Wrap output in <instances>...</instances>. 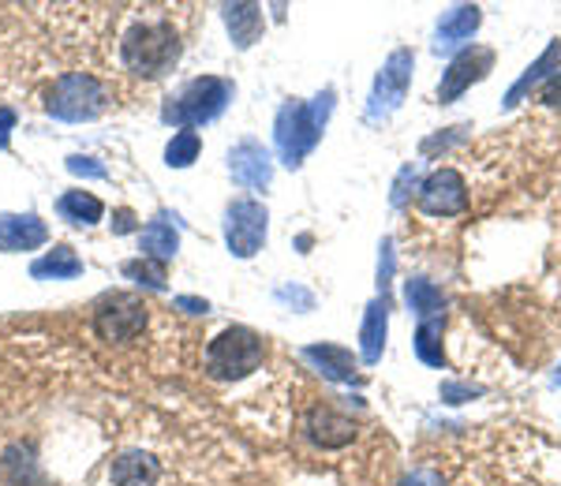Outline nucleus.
Here are the masks:
<instances>
[{
	"label": "nucleus",
	"instance_id": "obj_1",
	"mask_svg": "<svg viewBox=\"0 0 561 486\" xmlns=\"http://www.w3.org/2000/svg\"><path fill=\"white\" fill-rule=\"evenodd\" d=\"M184 42L173 20L165 15H139L121 38V65L139 79H161L176 68Z\"/></svg>",
	"mask_w": 561,
	"mask_h": 486
},
{
	"label": "nucleus",
	"instance_id": "obj_2",
	"mask_svg": "<svg viewBox=\"0 0 561 486\" xmlns=\"http://www.w3.org/2000/svg\"><path fill=\"white\" fill-rule=\"evenodd\" d=\"M232 94H237V86H232L229 79H221V76H198L184 90H180V94L169 97L165 109H161V120L173 124L176 131H184V128L195 131L198 124H210L225 109H229Z\"/></svg>",
	"mask_w": 561,
	"mask_h": 486
},
{
	"label": "nucleus",
	"instance_id": "obj_3",
	"mask_svg": "<svg viewBox=\"0 0 561 486\" xmlns=\"http://www.w3.org/2000/svg\"><path fill=\"white\" fill-rule=\"evenodd\" d=\"M262 356H266V345L251 326H225L217 337L206 345L203 352V371L214 378V382H240L251 371L262 367Z\"/></svg>",
	"mask_w": 561,
	"mask_h": 486
},
{
	"label": "nucleus",
	"instance_id": "obj_4",
	"mask_svg": "<svg viewBox=\"0 0 561 486\" xmlns=\"http://www.w3.org/2000/svg\"><path fill=\"white\" fill-rule=\"evenodd\" d=\"M108 105H113V90L102 83L90 71H68L57 83L49 86V97H45V109L57 120L68 124H83V120H98Z\"/></svg>",
	"mask_w": 561,
	"mask_h": 486
},
{
	"label": "nucleus",
	"instance_id": "obj_5",
	"mask_svg": "<svg viewBox=\"0 0 561 486\" xmlns=\"http://www.w3.org/2000/svg\"><path fill=\"white\" fill-rule=\"evenodd\" d=\"M322 131L325 128L314 120L311 105L300 102V97H288L274 120V147H277L280 165L300 169L304 161L314 154V147L322 142Z\"/></svg>",
	"mask_w": 561,
	"mask_h": 486
},
{
	"label": "nucleus",
	"instance_id": "obj_6",
	"mask_svg": "<svg viewBox=\"0 0 561 486\" xmlns=\"http://www.w3.org/2000/svg\"><path fill=\"white\" fill-rule=\"evenodd\" d=\"M412 71H415V53L409 45L393 49L382 60V68H378L375 83H370V94H367V109H364L367 124H386L389 116L401 109L412 86Z\"/></svg>",
	"mask_w": 561,
	"mask_h": 486
},
{
	"label": "nucleus",
	"instance_id": "obj_7",
	"mask_svg": "<svg viewBox=\"0 0 561 486\" xmlns=\"http://www.w3.org/2000/svg\"><path fill=\"white\" fill-rule=\"evenodd\" d=\"M90 326H94L98 340L105 345H128V340L139 337L147 329V303L131 292H105L102 300L90 308Z\"/></svg>",
	"mask_w": 561,
	"mask_h": 486
},
{
	"label": "nucleus",
	"instance_id": "obj_8",
	"mask_svg": "<svg viewBox=\"0 0 561 486\" xmlns=\"http://www.w3.org/2000/svg\"><path fill=\"white\" fill-rule=\"evenodd\" d=\"M270 232V210L259 199H232L225 210V243L237 258H255Z\"/></svg>",
	"mask_w": 561,
	"mask_h": 486
},
{
	"label": "nucleus",
	"instance_id": "obj_9",
	"mask_svg": "<svg viewBox=\"0 0 561 486\" xmlns=\"http://www.w3.org/2000/svg\"><path fill=\"white\" fill-rule=\"evenodd\" d=\"M491 71H494V49H486V45H468V49H460L438 79V102L442 105L460 102V94H465L468 86L483 83Z\"/></svg>",
	"mask_w": 561,
	"mask_h": 486
},
{
	"label": "nucleus",
	"instance_id": "obj_10",
	"mask_svg": "<svg viewBox=\"0 0 561 486\" xmlns=\"http://www.w3.org/2000/svg\"><path fill=\"white\" fill-rule=\"evenodd\" d=\"M415 206H420L427 218H457V213L468 210V184L457 169H438L423 180L420 195H415Z\"/></svg>",
	"mask_w": 561,
	"mask_h": 486
},
{
	"label": "nucleus",
	"instance_id": "obj_11",
	"mask_svg": "<svg viewBox=\"0 0 561 486\" xmlns=\"http://www.w3.org/2000/svg\"><path fill=\"white\" fill-rule=\"evenodd\" d=\"M483 26V8L479 4H454V8H446L442 12V20L438 26H434V42H431V49L438 53H460V49H468V42L476 38V31Z\"/></svg>",
	"mask_w": 561,
	"mask_h": 486
},
{
	"label": "nucleus",
	"instance_id": "obj_12",
	"mask_svg": "<svg viewBox=\"0 0 561 486\" xmlns=\"http://www.w3.org/2000/svg\"><path fill=\"white\" fill-rule=\"evenodd\" d=\"M229 176L243 192H266L274 180V158L259 139H243L229 150Z\"/></svg>",
	"mask_w": 561,
	"mask_h": 486
},
{
	"label": "nucleus",
	"instance_id": "obj_13",
	"mask_svg": "<svg viewBox=\"0 0 561 486\" xmlns=\"http://www.w3.org/2000/svg\"><path fill=\"white\" fill-rule=\"evenodd\" d=\"M304 430L319 449H345L356 438V423H352L345 412H337L333 404H314L304 419Z\"/></svg>",
	"mask_w": 561,
	"mask_h": 486
},
{
	"label": "nucleus",
	"instance_id": "obj_14",
	"mask_svg": "<svg viewBox=\"0 0 561 486\" xmlns=\"http://www.w3.org/2000/svg\"><path fill=\"white\" fill-rule=\"evenodd\" d=\"M558 71H561V38H554V42L547 45V49L539 53L536 65L524 68V76L510 86V94H505L502 109H517V105L531 94V90H542V86L550 83V79L558 76Z\"/></svg>",
	"mask_w": 561,
	"mask_h": 486
},
{
	"label": "nucleus",
	"instance_id": "obj_15",
	"mask_svg": "<svg viewBox=\"0 0 561 486\" xmlns=\"http://www.w3.org/2000/svg\"><path fill=\"white\" fill-rule=\"evenodd\" d=\"M386 340H389V300L375 296L364 308V322H359V359L367 367L382 363Z\"/></svg>",
	"mask_w": 561,
	"mask_h": 486
},
{
	"label": "nucleus",
	"instance_id": "obj_16",
	"mask_svg": "<svg viewBox=\"0 0 561 486\" xmlns=\"http://www.w3.org/2000/svg\"><path fill=\"white\" fill-rule=\"evenodd\" d=\"M300 359L304 363H311V371H319L325 382H352L356 378V367H359V359L348 352L345 345H304L300 348Z\"/></svg>",
	"mask_w": 561,
	"mask_h": 486
},
{
	"label": "nucleus",
	"instance_id": "obj_17",
	"mask_svg": "<svg viewBox=\"0 0 561 486\" xmlns=\"http://www.w3.org/2000/svg\"><path fill=\"white\" fill-rule=\"evenodd\" d=\"M49 240V229H45L42 218L34 213H4L0 218V251L4 255H20V251H34Z\"/></svg>",
	"mask_w": 561,
	"mask_h": 486
},
{
	"label": "nucleus",
	"instance_id": "obj_18",
	"mask_svg": "<svg viewBox=\"0 0 561 486\" xmlns=\"http://www.w3.org/2000/svg\"><path fill=\"white\" fill-rule=\"evenodd\" d=\"M108 479H113V486H153L161 479V464L142 449H128V453L113 456Z\"/></svg>",
	"mask_w": 561,
	"mask_h": 486
},
{
	"label": "nucleus",
	"instance_id": "obj_19",
	"mask_svg": "<svg viewBox=\"0 0 561 486\" xmlns=\"http://www.w3.org/2000/svg\"><path fill=\"white\" fill-rule=\"evenodd\" d=\"M221 20L229 26V38L237 49H251L262 38V8L259 4H221Z\"/></svg>",
	"mask_w": 561,
	"mask_h": 486
},
{
	"label": "nucleus",
	"instance_id": "obj_20",
	"mask_svg": "<svg viewBox=\"0 0 561 486\" xmlns=\"http://www.w3.org/2000/svg\"><path fill=\"white\" fill-rule=\"evenodd\" d=\"M404 303H409V311L420 322L446 319V292L434 281H427V277H409L404 281Z\"/></svg>",
	"mask_w": 561,
	"mask_h": 486
},
{
	"label": "nucleus",
	"instance_id": "obj_21",
	"mask_svg": "<svg viewBox=\"0 0 561 486\" xmlns=\"http://www.w3.org/2000/svg\"><path fill=\"white\" fill-rule=\"evenodd\" d=\"M0 479L8 486H45L42 464L34 461L31 445H12L0 456Z\"/></svg>",
	"mask_w": 561,
	"mask_h": 486
},
{
	"label": "nucleus",
	"instance_id": "obj_22",
	"mask_svg": "<svg viewBox=\"0 0 561 486\" xmlns=\"http://www.w3.org/2000/svg\"><path fill=\"white\" fill-rule=\"evenodd\" d=\"M79 274H83V258H79L68 243H57L49 255L31 266V277H38V281H71V277H79Z\"/></svg>",
	"mask_w": 561,
	"mask_h": 486
},
{
	"label": "nucleus",
	"instance_id": "obj_23",
	"mask_svg": "<svg viewBox=\"0 0 561 486\" xmlns=\"http://www.w3.org/2000/svg\"><path fill=\"white\" fill-rule=\"evenodd\" d=\"M139 251L142 258H158V263H169V258L180 251V232L173 229V224H165V218L161 221H150L147 229L139 232Z\"/></svg>",
	"mask_w": 561,
	"mask_h": 486
},
{
	"label": "nucleus",
	"instance_id": "obj_24",
	"mask_svg": "<svg viewBox=\"0 0 561 486\" xmlns=\"http://www.w3.org/2000/svg\"><path fill=\"white\" fill-rule=\"evenodd\" d=\"M442 333H446V319H427L415 326V337H412V348L420 356V363L427 367H446V348H442Z\"/></svg>",
	"mask_w": 561,
	"mask_h": 486
},
{
	"label": "nucleus",
	"instance_id": "obj_25",
	"mask_svg": "<svg viewBox=\"0 0 561 486\" xmlns=\"http://www.w3.org/2000/svg\"><path fill=\"white\" fill-rule=\"evenodd\" d=\"M57 210H60V218H65V221L90 229V224L102 221L105 206H102V199H94L90 192H65V195H60V202H57Z\"/></svg>",
	"mask_w": 561,
	"mask_h": 486
},
{
	"label": "nucleus",
	"instance_id": "obj_26",
	"mask_svg": "<svg viewBox=\"0 0 561 486\" xmlns=\"http://www.w3.org/2000/svg\"><path fill=\"white\" fill-rule=\"evenodd\" d=\"M198 150H203V139H198V131H192V128L176 131L173 139H169V147H165V165H169V169H187V165H195Z\"/></svg>",
	"mask_w": 561,
	"mask_h": 486
},
{
	"label": "nucleus",
	"instance_id": "obj_27",
	"mask_svg": "<svg viewBox=\"0 0 561 486\" xmlns=\"http://www.w3.org/2000/svg\"><path fill=\"white\" fill-rule=\"evenodd\" d=\"M121 269H124V277H128V281L158 288V292L169 281V263H158V258H131V263H124Z\"/></svg>",
	"mask_w": 561,
	"mask_h": 486
},
{
	"label": "nucleus",
	"instance_id": "obj_28",
	"mask_svg": "<svg viewBox=\"0 0 561 486\" xmlns=\"http://www.w3.org/2000/svg\"><path fill=\"white\" fill-rule=\"evenodd\" d=\"M420 187H423V180H420V161H409V165L397 173L393 180V192H389V206L393 210H401V206H409L412 195H420Z\"/></svg>",
	"mask_w": 561,
	"mask_h": 486
},
{
	"label": "nucleus",
	"instance_id": "obj_29",
	"mask_svg": "<svg viewBox=\"0 0 561 486\" xmlns=\"http://www.w3.org/2000/svg\"><path fill=\"white\" fill-rule=\"evenodd\" d=\"M393 269H397V251H393V240L382 236L378 243V296L389 300V285H393Z\"/></svg>",
	"mask_w": 561,
	"mask_h": 486
},
{
	"label": "nucleus",
	"instance_id": "obj_30",
	"mask_svg": "<svg viewBox=\"0 0 561 486\" xmlns=\"http://www.w3.org/2000/svg\"><path fill=\"white\" fill-rule=\"evenodd\" d=\"M468 131H472V124H457V128H446L442 135H431V139H423L420 154H423V158H431V154H438V150L457 147V142H465V139H468Z\"/></svg>",
	"mask_w": 561,
	"mask_h": 486
},
{
	"label": "nucleus",
	"instance_id": "obj_31",
	"mask_svg": "<svg viewBox=\"0 0 561 486\" xmlns=\"http://www.w3.org/2000/svg\"><path fill=\"white\" fill-rule=\"evenodd\" d=\"M397 486H449V479H446V472H442V467L415 464L412 472H404V479Z\"/></svg>",
	"mask_w": 561,
	"mask_h": 486
},
{
	"label": "nucleus",
	"instance_id": "obj_32",
	"mask_svg": "<svg viewBox=\"0 0 561 486\" xmlns=\"http://www.w3.org/2000/svg\"><path fill=\"white\" fill-rule=\"evenodd\" d=\"M277 300L288 303V308H296L300 314L314 311V292H311V288H304V285H280L277 288Z\"/></svg>",
	"mask_w": 561,
	"mask_h": 486
},
{
	"label": "nucleus",
	"instance_id": "obj_33",
	"mask_svg": "<svg viewBox=\"0 0 561 486\" xmlns=\"http://www.w3.org/2000/svg\"><path fill=\"white\" fill-rule=\"evenodd\" d=\"M68 173L71 176H83V180H105L108 169L98 158H83V154H71L68 158Z\"/></svg>",
	"mask_w": 561,
	"mask_h": 486
},
{
	"label": "nucleus",
	"instance_id": "obj_34",
	"mask_svg": "<svg viewBox=\"0 0 561 486\" xmlns=\"http://www.w3.org/2000/svg\"><path fill=\"white\" fill-rule=\"evenodd\" d=\"M442 401L446 404H465V401H472L479 397V385H465V382H442Z\"/></svg>",
	"mask_w": 561,
	"mask_h": 486
},
{
	"label": "nucleus",
	"instance_id": "obj_35",
	"mask_svg": "<svg viewBox=\"0 0 561 486\" xmlns=\"http://www.w3.org/2000/svg\"><path fill=\"white\" fill-rule=\"evenodd\" d=\"M539 102H542V105H550V109H561V71H558L554 79H550L547 86L539 90Z\"/></svg>",
	"mask_w": 561,
	"mask_h": 486
},
{
	"label": "nucleus",
	"instance_id": "obj_36",
	"mask_svg": "<svg viewBox=\"0 0 561 486\" xmlns=\"http://www.w3.org/2000/svg\"><path fill=\"white\" fill-rule=\"evenodd\" d=\"M108 224H113L116 236H124V232H135V229H139V224H135V213H131V210H116V213H113V221H108Z\"/></svg>",
	"mask_w": 561,
	"mask_h": 486
},
{
	"label": "nucleus",
	"instance_id": "obj_37",
	"mask_svg": "<svg viewBox=\"0 0 561 486\" xmlns=\"http://www.w3.org/2000/svg\"><path fill=\"white\" fill-rule=\"evenodd\" d=\"M173 303H176L180 311H187V314H206V311H210V303L198 300V296H176Z\"/></svg>",
	"mask_w": 561,
	"mask_h": 486
},
{
	"label": "nucleus",
	"instance_id": "obj_38",
	"mask_svg": "<svg viewBox=\"0 0 561 486\" xmlns=\"http://www.w3.org/2000/svg\"><path fill=\"white\" fill-rule=\"evenodd\" d=\"M15 128V109H0V150L8 147V135Z\"/></svg>",
	"mask_w": 561,
	"mask_h": 486
},
{
	"label": "nucleus",
	"instance_id": "obj_39",
	"mask_svg": "<svg viewBox=\"0 0 561 486\" xmlns=\"http://www.w3.org/2000/svg\"><path fill=\"white\" fill-rule=\"evenodd\" d=\"M550 385H561V367H558V374H554V378H550Z\"/></svg>",
	"mask_w": 561,
	"mask_h": 486
}]
</instances>
